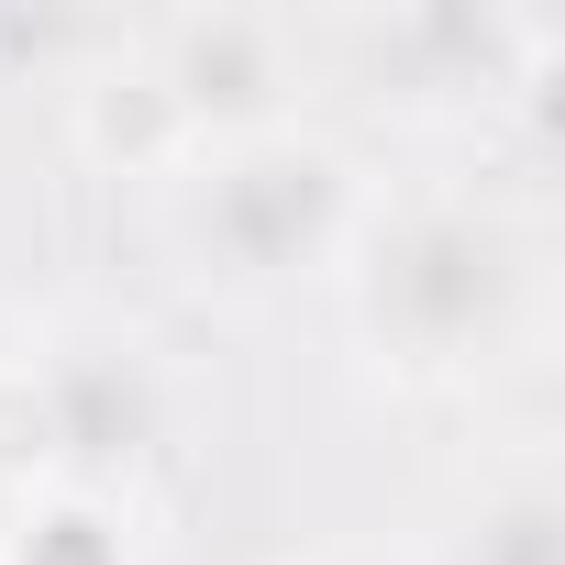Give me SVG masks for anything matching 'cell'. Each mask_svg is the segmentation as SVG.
I'll return each mask as SVG.
<instances>
[{
  "mask_svg": "<svg viewBox=\"0 0 565 565\" xmlns=\"http://www.w3.org/2000/svg\"><path fill=\"white\" fill-rule=\"evenodd\" d=\"M156 78H167V100L189 122H244V111H266L289 89V45H277V23H255V12H211V23L167 34Z\"/></svg>",
  "mask_w": 565,
  "mask_h": 565,
  "instance_id": "6da1fadb",
  "label": "cell"
},
{
  "mask_svg": "<svg viewBox=\"0 0 565 565\" xmlns=\"http://www.w3.org/2000/svg\"><path fill=\"white\" fill-rule=\"evenodd\" d=\"M78 134H89V156L156 167V156H178V145H189V111L167 100V78H156V67H111V78H89V89H78Z\"/></svg>",
  "mask_w": 565,
  "mask_h": 565,
  "instance_id": "7a4b0ae2",
  "label": "cell"
}]
</instances>
